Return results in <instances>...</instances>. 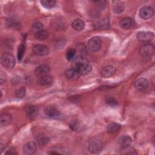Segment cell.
<instances>
[{"label":"cell","instance_id":"obj_1","mask_svg":"<svg viewBox=\"0 0 155 155\" xmlns=\"http://www.w3.org/2000/svg\"><path fill=\"white\" fill-rule=\"evenodd\" d=\"M72 68L76 69L80 74L85 75L88 74L92 69L90 63L82 56H77L73 59L71 64Z\"/></svg>","mask_w":155,"mask_h":155},{"label":"cell","instance_id":"obj_2","mask_svg":"<svg viewBox=\"0 0 155 155\" xmlns=\"http://www.w3.org/2000/svg\"><path fill=\"white\" fill-rule=\"evenodd\" d=\"M1 62L4 67L8 68H12L15 66L16 61L15 57L12 53L6 52L2 55Z\"/></svg>","mask_w":155,"mask_h":155},{"label":"cell","instance_id":"obj_3","mask_svg":"<svg viewBox=\"0 0 155 155\" xmlns=\"http://www.w3.org/2000/svg\"><path fill=\"white\" fill-rule=\"evenodd\" d=\"M154 52V47L153 44L147 43L143 44L140 48L139 53L143 57L148 58L151 56Z\"/></svg>","mask_w":155,"mask_h":155},{"label":"cell","instance_id":"obj_4","mask_svg":"<svg viewBox=\"0 0 155 155\" xmlns=\"http://www.w3.org/2000/svg\"><path fill=\"white\" fill-rule=\"evenodd\" d=\"M88 49L92 52L97 51L101 46V41L99 37L94 36L90 38L87 44Z\"/></svg>","mask_w":155,"mask_h":155},{"label":"cell","instance_id":"obj_5","mask_svg":"<svg viewBox=\"0 0 155 155\" xmlns=\"http://www.w3.org/2000/svg\"><path fill=\"white\" fill-rule=\"evenodd\" d=\"M33 53L37 56H45L49 53V48L44 45H35L32 48Z\"/></svg>","mask_w":155,"mask_h":155},{"label":"cell","instance_id":"obj_6","mask_svg":"<svg viewBox=\"0 0 155 155\" xmlns=\"http://www.w3.org/2000/svg\"><path fill=\"white\" fill-rule=\"evenodd\" d=\"M44 112L48 117L53 119H58L61 115L60 111L57 109V108L52 105L46 107L44 109Z\"/></svg>","mask_w":155,"mask_h":155},{"label":"cell","instance_id":"obj_7","mask_svg":"<svg viewBox=\"0 0 155 155\" xmlns=\"http://www.w3.org/2000/svg\"><path fill=\"white\" fill-rule=\"evenodd\" d=\"M154 15V10L150 6H144L139 11L140 17L143 19H148Z\"/></svg>","mask_w":155,"mask_h":155},{"label":"cell","instance_id":"obj_8","mask_svg":"<svg viewBox=\"0 0 155 155\" xmlns=\"http://www.w3.org/2000/svg\"><path fill=\"white\" fill-rule=\"evenodd\" d=\"M137 39L142 42H149L154 38V34L148 31H139L136 35Z\"/></svg>","mask_w":155,"mask_h":155},{"label":"cell","instance_id":"obj_9","mask_svg":"<svg viewBox=\"0 0 155 155\" xmlns=\"http://www.w3.org/2000/svg\"><path fill=\"white\" fill-rule=\"evenodd\" d=\"M88 148L90 153H96L102 148V144L99 140L97 139H92L88 143Z\"/></svg>","mask_w":155,"mask_h":155},{"label":"cell","instance_id":"obj_10","mask_svg":"<svg viewBox=\"0 0 155 155\" xmlns=\"http://www.w3.org/2000/svg\"><path fill=\"white\" fill-rule=\"evenodd\" d=\"M119 24H120V26L122 28L126 29V30L131 29L134 28L136 25L135 21H134L133 19L131 18H125L122 19L120 21Z\"/></svg>","mask_w":155,"mask_h":155},{"label":"cell","instance_id":"obj_11","mask_svg":"<svg viewBox=\"0 0 155 155\" xmlns=\"http://www.w3.org/2000/svg\"><path fill=\"white\" fill-rule=\"evenodd\" d=\"M36 144L34 142H28L23 147V151L25 154H33L36 152Z\"/></svg>","mask_w":155,"mask_h":155},{"label":"cell","instance_id":"obj_12","mask_svg":"<svg viewBox=\"0 0 155 155\" xmlns=\"http://www.w3.org/2000/svg\"><path fill=\"white\" fill-rule=\"evenodd\" d=\"M50 71V68L49 65L47 64H42L38 67L35 70V74L38 77H41L43 76L48 75Z\"/></svg>","mask_w":155,"mask_h":155},{"label":"cell","instance_id":"obj_13","mask_svg":"<svg viewBox=\"0 0 155 155\" xmlns=\"http://www.w3.org/2000/svg\"><path fill=\"white\" fill-rule=\"evenodd\" d=\"M116 72V68L111 65L104 67L101 71V74L105 78H110L113 76Z\"/></svg>","mask_w":155,"mask_h":155},{"label":"cell","instance_id":"obj_14","mask_svg":"<svg viewBox=\"0 0 155 155\" xmlns=\"http://www.w3.org/2000/svg\"><path fill=\"white\" fill-rule=\"evenodd\" d=\"M65 74L68 79L73 81L78 79L81 75L76 69L72 67L67 69L65 72Z\"/></svg>","mask_w":155,"mask_h":155},{"label":"cell","instance_id":"obj_15","mask_svg":"<svg viewBox=\"0 0 155 155\" xmlns=\"http://www.w3.org/2000/svg\"><path fill=\"white\" fill-rule=\"evenodd\" d=\"M134 87L136 89L143 90L147 88L148 85V81L145 78H139L134 82Z\"/></svg>","mask_w":155,"mask_h":155},{"label":"cell","instance_id":"obj_16","mask_svg":"<svg viewBox=\"0 0 155 155\" xmlns=\"http://www.w3.org/2000/svg\"><path fill=\"white\" fill-rule=\"evenodd\" d=\"M132 139L128 136H122L119 140V143L122 149L130 147Z\"/></svg>","mask_w":155,"mask_h":155},{"label":"cell","instance_id":"obj_17","mask_svg":"<svg viewBox=\"0 0 155 155\" xmlns=\"http://www.w3.org/2000/svg\"><path fill=\"white\" fill-rule=\"evenodd\" d=\"M53 82V79L51 76L49 75H45L41 77H39L37 80V83L41 86L49 85Z\"/></svg>","mask_w":155,"mask_h":155},{"label":"cell","instance_id":"obj_18","mask_svg":"<svg viewBox=\"0 0 155 155\" xmlns=\"http://www.w3.org/2000/svg\"><path fill=\"white\" fill-rule=\"evenodd\" d=\"M121 128V125L116 122H111L107 126V131L110 134H114L118 132Z\"/></svg>","mask_w":155,"mask_h":155},{"label":"cell","instance_id":"obj_19","mask_svg":"<svg viewBox=\"0 0 155 155\" xmlns=\"http://www.w3.org/2000/svg\"><path fill=\"white\" fill-rule=\"evenodd\" d=\"M49 137L44 134H39L37 136L36 140L39 146H44L49 142Z\"/></svg>","mask_w":155,"mask_h":155},{"label":"cell","instance_id":"obj_20","mask_svg":"<svg viewBox=\"0 0 155 155\" xmlns=\"http://www.w3.org/2000/svg\"><path fill=\"white\" fill-rule=\"evenodd\" d=\"M12 121V116L8 113H4L1 115L0 123L1 127L8 125Z\"/></svg>","mask_w":155,"mask_h":155},{"label":"cell","instance_id":"obj_21","mask_svg":"<svg viewBox=\"0 0 155 155\" xmlns=\"http://www.w3.org/2000/svg\"><path fill=\"white\" fill-rule=\"evenodd\" d=\"M70 128L74 131H80L83 129V125L82 123L78 120H73L69 124Z\"/></svg>","mask_w":155,"mask_h":155},{"label":"cell","instance_id":"obj_22","mask_svg":"<svg viewBox=\"0 0 155 155\" xmlns=\"http://www.w3.org/2000/svg\"><path fill=\"white\" fill-rule=\"evenodd\" d=\"M72 27L76 31H81L85 27V22L84 21L80 19H75L71 24Z\"/></svg>","mask_w":155,"mask_h":155},{"label":"cell","instance_id":"obj_23","mask_svg":"<svg viewBox=\"0 0 155 155\" xmlns=\"http://www.w3.org/2000/svg\"><path fill=\"white\" fill-rule=\"evenodd\" d=\"M35 36L37 39L40 40V41H44V40L47 39L48 38L49 34L46 30L43 29V30H41L35 33Z\"/></svg>","mask_w":155,"mask_h":155},{"label":"cell","instance_id":"obj_24","mask_svg":"<svg viewBox=\"0 0 155 155\" xmlns=\"http://www.w3.org/2000/svg\"><path fill=\"white\" fill-rule=\"evenodd\" d=\"M38 111V108L33 105L28 106L26 108V113L29 117H34L36 116Z\"/></svg>","mask_w":155,"mask_h":155},{"label":"cell","instance_id":"obj_25","mask_svg":"<svg viewBox=\"0 0 155 155\" xmlns=\"http://www.w3.org/2000/svg\"><path fill=\"white\" fill-rule=\"evenodd\" d=\"M97 28L100 30H105L109 27V20L108 18H104L99 21L96 25Z\"/></svg>","mask_w":155,"mask_h":155},{"label":"cell","instance_id":"obj_26","mask_svg":"<svg viewBox=\"0 0 155 155\" xmlns=\"http://www.w3.org/2000/svg\"><path fill=\"white\" fill-rule=\"evenodd\" d=\"M116 3L113 5V12L115 13L119 14L122 13L124 10V5L122 2H115Z\"/></svg>","mask_w":155,"mask_h":155},{"label":"cell","instance_id":"obj_27","mask_svg":"<svg viewBox=\"0 0 155 155\" xmlns=\"http://www.w3.org/2000/svg\"><path fill=\"white\" fill-rule=\"evenodd\" d=\"M41 4L43 7L47 8H51L56 5V1L52 0H44L41 1Z\"/></svg>","mask_w":155,"mask_h":155},{"label":"cell","instance_id":"obj_28","mask_svg":"<svg viewBox=\"0 0 155 155\" xmlns=\"http://www.w3.org/2000/svg\"><path fill=\"white\" fill-rule=\"evenodd\" d=\"M76 54V50L73 48H70L66 52V58L68 61H73Z\"/></svg>","mask_w":155,"mask_h":155},{"label":"cell","instance_id":"obj_29","mask_svg":"<svg viewBox=\"0 0 155 155\" xmlns=\"http://www.w3.org/2000/svg\"><path fill=\"white\" fill-rule=\"evenodd\" d=\"M26 93V89L25 87H22L21 88L17 90L15 92V96L18 99H21L24 97Z\"/></svg>","mask_w":155,"mask_h":155},{"label":"cell","instance_id":"obj_30","mask_svg":"<svg viewBox=\"0 0 155 155\" xmlns=\"http://www.w3.org/2000/svg\"><path fill=\"white\" fill-rule=\"evenodd\" d=\"M105 102L108 105L111 107H115L117 105V101L112 96H106Z\"/></svg>","mask_w":155,"mask_h":155},{"label":"cell","instance_id":"obj_31","mask_svg":"<svg viewBox=\"0 0 155 155\" xmlns=\"http://www.w3.org/2000/svg\"><path fill=\"white\" fill-rule=\"evenodd\" d=\"M31 30L35 33L40 31L41 30H43V25H42V23L39 22H35L33 24L32 27H31Z\"/></svg>","mask_w":155,"mask_h":155},{"label":"cell","instance_id":"obj_32","mask_svg":"<svg viewBox=\"0 0 155 155\" xmlns=\"http://www.w3.org/2000/svg\"><path fill=\"white\" fill-rule=\"evenodd\" d=\"M24 52H25V47L23 45H19V47H18V54H17L18 59L19 61L22 60V59L23 58V56H24Z\"/></svg>","mask_w":155,"mask_h":155},{"label":"cell","instance_id":"obj_33","mask_svg":"<svg viewBox=\"0 0 155 155\" xmlns=\"http://www.w3.org/2000/svg\"><path fill=\"white\" fill-rule=\"evenodd\" d=\"M8 24L9 25V26L13 27H14V28H19V25H20L18 22H16V21L14 22L13 20H9V21H8Z\"/></svg>","mask_w":155,"mask_h":155},{"label":"cell","instance_id":"obj_34","mask_svg":"<svg viewBox=\"0 0 155 155\" xmlns=\"http://www.w3.org/2000/svg\"><path fill=\"white\" fill-rule=\"evenodd\" d=\"M94 2H96L100 8H102L103 7H105L107 4V2L105 1H96Z\"/></svg>","mask_w":155,"mask_h":155}]
</instances>
